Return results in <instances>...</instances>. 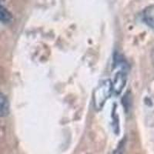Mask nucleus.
Masks as SVG:
<instances>
[{
    "label": "nucleus",
    "instance_id": "obj_7",
    "mask_svg": "<svg viewBox=\"0 0 154 154\" xmlns=\"http://www.w3.org/2000/svg\"><path fill=\"white\" fill-rule=\"evenodd\" d=\"M0 1H2V0H0Z\"/></svg>",
    "mask_w": 154,
    "mask_h": 154
},
{
    "label": "nucleus",
    "instance_id": "obj_3",
    "mask_svg": "<svg viewBox=\"0 0 154 154\" xmlns=\"http://www.w3.org/2000/svg\"><path fill=\"white\" fill-rule=\"evenodd\" d=\"M143 20L152 29H154V4L147 6L143 12Z\"/></svg>",
    "mask_w": 154,
    "mask_h": 154
},
{
    "label": "nucleus",
    "instance_id": "obj_5",
    "mask_svg": "<svg viewBox=\"0 0 154 154\" xmlns=\"http://www.w3.org/2000/svg\"><path fill=\"white\" fill-rule=\"evenodd\" d=\"M12 19V15L3 5L0 4V22L1 23H9Z\"/></svg>",
    "mask_w": 154,
    "mask_h": 154
},
{
    "label": "nucleus",
    "instance_id": "obj_4",
    "mask_svg": "<svg viewBox=\"0 0 154 154\" xmlns=\"http://www.w3.org/2000/svg\"><path fill=\"white\" fill-rule=\"evenodd\" d=\"M10 112V105L8 98L3 93H0V117L7 116Z\"/></svg>",
    "mask_w": 154,
    "mask_h": 154
},
{
    "label": "nucleus",
    "instance_id": "obj_6",
    "mask_svg": "<svg viewBox=\"0 0 154 154\" xmlns=\"http://www.w3.org/2000/svg\"><path fill=\"white\" fill-rule=\"evenodd\" d=\"M124 146H125V143L123 141L120 142V143L119 144V146H117L116 149L114 151L113 154H123V150H124Z\"/></svg>",
    "mask_w": 154,
    "mask_h": 154
},
{
    "label": "nucleus",
    "instance_id": "obj_1",
    "mask_svg": "<svg viewBox=\"0 0 154 154\" xmlns=\"http://www.w3.org/2000/svg\"><path fill=\"white\" fill-rule=\"evenodd\" d=\"M112 93V82L109 79L102 81L93 93V103L96 109L103 107L108 99Z\"/></svg>",
    "mask_w": 154,
    "mask_h": 154
},
{
    "label": "nucleus",
    "instance_id": "obj_2",
    "mask_svg": "<svg viewBox=\"0 0 154 154\" xmlns=\"http://www.w3.org/2000/svg\"><path fill=\"white\" fill-rule=\"evenodd\" d=\"M126 72L124 69H121L117 71V72L115 74L113 80L112 82V93L116 95H119L124 87L126 86Z\"/></svg>",
    "mask_w": 154,
    "mask_h": 154
}]
</instances>
